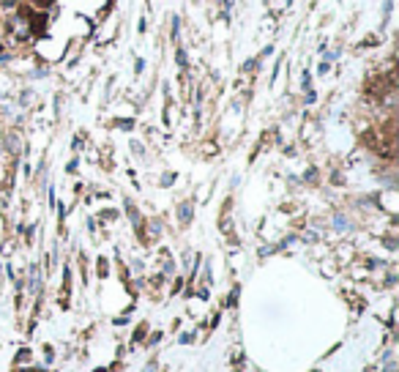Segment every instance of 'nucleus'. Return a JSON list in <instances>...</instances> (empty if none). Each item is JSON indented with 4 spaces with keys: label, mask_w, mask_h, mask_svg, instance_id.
Segmentation results:
<instances>
[{
    "label": "nucleus",
    "mask_w": 399,
    "mask_h": 372,
    "mask_svg": "<svg viewBox=\"0 0 399 372\" xmlns=\"http://www.w3.org/2000/svg\"><path fill=\"white\" fill-rule=\"evenodd\" d=\"M44 25H47V22H44V17H38V19H36V33H41V30H44Z\"/></svg>",
    "instance_id": "nucleus-1"
},
{
    "label": "nucleus",
    "mask_w": 399,
    "mask_h": 372,
    "mask_svg": "<svg viewBox=\"0 0 399 372\" xmlns=\"http://www.w3.org/2000/svg\"><path fill=\"white\" fill-rule=\"evenodd\" d=\"M178 63H181V66H186V55H183V50H178Z\"/></svg>",
    "instance_id": "nucleus-2"
},
{
    "label": "nucleus",
    "mask_w": 399,
    "mask_h": 372,
    "mask_svg": "<svg viewBox=\"0 0 399 372\" xmlns=\"http://www.w3.org/2000/svg\"><path fill=\"white\" fill-rule=\"evenodd\" d=\"M36 3H38V6H41V9H47V6H50V3H52V0H36Z\"/></svg>",
    "instance_id": "nucleus-3"
}]
</instances>
